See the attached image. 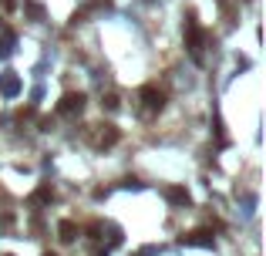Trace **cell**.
Segmentation results:
<instances>
[{
	"mask_svg": "<svg viewBox=\"0 0 266 256\" xmlns=\"http://www.w3.org/2000/svg\"><path fill=\"white\" fill-rule=\"evenodd\" d=\"M142 101H145V115H158L165 108V95H162L155 84H145L142 88Z\"/></svg>",
	"mask_w": 266,
	"mask_h": 256,
	"instance_id": "1",
	"label": "cell"
},
{
	"mask_svg": "<svg viewBox=\"0 0 266 256\" xmlns=\"http://www.w3.org/2000/svg\"><path fill=\"white\" fill-rule=\"evenodd\" d=\"M165 199L172 202V206H189V192L182 189V186H168V189H165Z\"/></svg>",
	"mask_w": 266,
	"mask_h": 256,
	"instance_id": "6",
	"label": "cell"
},
{
	"mask_svg": "<svg viewBox=\"0 0 266 256\" xmlns=\"http://www.w3.org/2000/svg\"><path fill=\"white\" fill-rule=\"evenodd\" d=\"M57 236H61L64 243H74V239H78V226L71 223V219H61V223H57Z\"/></svg>",
	"mask_w": 266,
	"mask_h": 256,
	"instance_id": "7",
	"label": "cell"
},
{
	"mask_svg": "<svg viewBox=\"0 0 266 256\" xmlns=\"http://www.w3.org/2000/svg\"><path fill=\"white\" fill-rule=\"evenodd\" d=\"M47 199H51V189L44 186V189H37V192H34V199H31V202H47Z\"/></svg>",
	"mask_w": 266,
	"mask_h": 256,
	"instance_id": "10",
	"label": "cell"
},
{
	"mask_svg": "<svg viewBox=\"0 0 266 256\" xmlns=\"http://www.w3.org/2000/svg\"><path fill=\"white\" fill-rule=\"evenodd\" d=\"M189 51H192L196 61H202V31L196 24V14H189Z\"/></svg>",
	"mask_w": 266,
	"mask_h": 256,
	"instance_id": "2",
	"label": "cell"
},
{
	"mask_svg": "<svg viewBox=\"0 0 266 256\" xmlns=\"http://www.w3.org/2000/svg\"><path fill=\"white\" fill-rule=\"evenodd\" d=\"M182 243H186V246H212V233L199 229V233H189V236H182Z\"/></svg>",
	"mask_w": 266,
	"mask_h": 256,
	"instance_id": "8",
	"label": "cell"
},
{
	"mask_svg": "<svg viewBox=\"0 0 266 256\" xmlns=\"http://www.w3.org/2000/svg\"><path fill=\"white\" fill-rule=\"evenodd\" d=\"M44 256H54V253H44Z\"/></svg>",
	"mask_w": 266,
	"mask_h": 256,
	"instance_id": "12",
	"label": "cell"
},
{
	"mask_svg": "<svg viewBox=\"0 0 266 256\" xmlns=\"http://www.w3.org/2000/svg\"><path fill=\"white\" fill-rule=\"evenodd\" d=\"M0 91H4V95H7V98H14V95H17V91H21V78H17V74H14V71H7V74H4V78H0Z\"/></svg>",
	"mask_w": 266,
	"mask_h": 256,
	"instance_id": "5",
	"label": "cell"
},
{
	"mask_svg": "<svg viewBox=\"0 0 266 256\" xmlns=\"http://www.w3.org/2000/svg\"><path fill=\"white\" fill-rule=\"evenodd\" d=\"M101 105H105V108H108V112H115V108H118V98H115V95H108V98L101 101Z\"/></svg>",
	"mask_w": 266,
	"mask_h": 256,
	"instance_id": "11",
	"label": "cell"
},
{
	"mask_svg": "<svg viewBox=\"0 0 266 256\" xmlns=\"http://www.w3.org/2000/svg\"><path fill=\"white\" fill-rule=\"evenodd\" d=\"M11 51H14V34L7 31V34H4V41H0V57H7Z\"/></svg>",
	"mask_w": 266,
	"mask_h": 256,
	"instance_id": "9",
	"label": "cell"
},
{
	"mask_svg": "<svg viewBox=\"0 0 266 256\" xmlns=\"http://www.w3.org/2000/svg\"><path fill=\"white\" fill-rule=\"evenodd\" d=\"M91 142L98 145V148L115 145V142H118V128H115V125H98V132H95V138H91Z\"/></svg>",
	"mask_w": 266,
	"mask_h": 256,
	"instance_id": "4",
	"label": "cell"
},
{
	"mask_svg": "<svg viewBox=\"0 0 266 256\" xmlns=\"http://www.w3.org/2000/svg\"><path fill=\"white\" fill-rule=\"evenodd\" d=\"M81 108H84V95H74V91H71V95H64V98H61V105H57V115H74V112H81Z\"/></svg>",
	"mask_w": 266,
	"mask_h": 256,
	"instance_id": "3",
	"label": "cell"
}]
</instances>
